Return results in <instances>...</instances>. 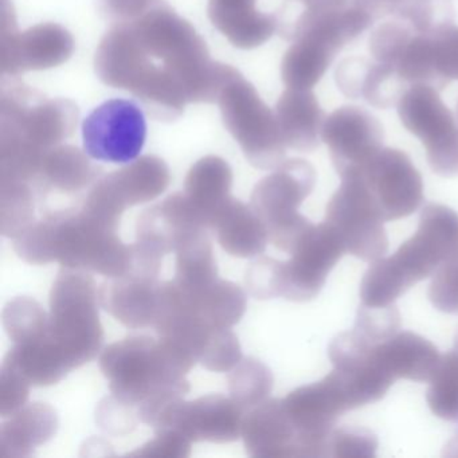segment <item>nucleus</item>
I'll return each mask as SVG.
<instances>
[{
  "mask_svg": "<svg viewBox=\"0 0 458 458\" xmlns=\"http://www.w3.org/2000/svg\"><path fill=\"white\" fill-rule=\"evenodd\" d=\"M216 104L225 127L253 167L275 170L284 162L288 147L284 143L276 114L242 74L222 90Z\"/></svg>",
  "mask_w": 458,
  "mask_h": 458,
  "instance_id": "obj_8",
  "label": "nucleus"
},
{
  "mask_svg": "<svg viewBox=\"0 0 458 458\" xmlns=\"http://www.w3.org/2000/svg\"><path fill=\"white\" fill-rule=\"evenodd\" d=\"M457 254L458 214L444 205L425 206L415 234L393 256L377 259L367 270L360 284L361 304L393 305Z\"/></svg>",
  "mask_w": 458,
  "mask_h": 458,
  "instance_id": "obj_3",
  "label": "nucleus"
},
{
  "mask_svg": "<svg viewBox=\"0 0 458 458\" xmlns=\"http://www.w3.org/2000/svg\"><path fill=\"white\" fill-rule=\"evenodd\" d=\"M157 0H101L104 17L114 23H130L144 14Z\"/></svg>",
  "mask_w": 458,
  "mask_h": 458,
  "instance_id": "obj_43",
  "label": "nucleus"
},
{
  "mask_svg": "<svg viewBox=\"0 0 458 458\" xmlns=\"http://www.w3.org/2000/svg\"><path fill=\"white\" fill-rule=\"evenodd\" d=\"M80 109L68 98H47L18 80L2 82L0 136L47 152L71 138Z\"/></svg>",
  "mask_w": 458,
  "mask_h": 458,
  "instance_id": "obj_7",
  "label": "nucleus"
},
{
  "mask_svg": "<svg viewBox=\"0 0 458 458\" xmlns=\"http://www.w3.org/2000/svg\"><path fill=\"white\" fill-rule=\"evenodd\" d=\"M426 36L437 73L447 84L458 80V26L446 23L428 31Z\"/></svg>",
  "mask_w": 458,
  "mask_h": 458,
  "instance_id": "obj_35",
  "label": "nucleus"
},
{
  "mask_svg": "<svg viewBox=\"0 0 458 458\" xmlns=\"http://www.w3.org/2000/svg\"><path fill=\"white\" fill-rule=\"evenodd\" d=\"M385 131L377 117L361 106H344L324 123L321 141L327 144L340 178L359 173L383 148Z\"/></svg>",
  "mask_w": 458,
  "mask_h": 458,
  "instance_id": "obj_15",
  "label": "nucleus"
},
{
  "mask_svg": "<svg viewBox=\"0 0 458 458\" xmlns=\"http://www.w3.org/2000/svg\"><path fill=\"white\" fill-rule=\"evenodd\" d=\"M299 2L304 7L310 9H331V7H344L348 4V0H294Z\"/></svg>",
  "mask_w": 458,
  "mask_h": 458,
  "instance_id": "obj_45",
  "label": "nucleus"
},
{
  "mask_svg": "<svg viewBox=\"0 0 458 458\" xmlns=\"http://www.w3.org/2000/svg\"><path fill=\"white\" fill-rule=\"evenodd\" d=\"M315 167L304 159L284 160L265 176L251 192L250 206L264 222L269 242L278 250L291 253L312 222L299 208L315 189Z\"/></svg>",
  "mask_w": 458,
  "mask_h": 458,
  "instance_id": "obj_6",
  "label": "nucleus"
},
{
  "mask_svg": "<svg viewBox=\"0 0 458 458\" xmlns=\"http://www.w3.org/2000/svg\"><path fill=\"white\" fill-rule=\"evenodd\" d=\"M345 253L336 233L327 222L312 225L292 249L288 261L261 257L246 272L249 293L257 300L283 297L310 301L326 285L329 272Z\"/></svg>",
  "mask_w": 458,
  "mask_h": 458,
  "instance_id": "obj_5",
  "label": "nucleus"
},
{
  "mask_svg": "<svg viewBox=\"0 0 458 458\" xmlns=\"http://www.w3.org/2000/svg\"><path fill=\"white\" fill-rule=\"evenodd\" d=\"M324 222L336 233L345 253L361 261L374 262L387 253L385 221L377 213L360 174L342 178V184L327 205Z\"/></svg>",
  "mask_w": 458,
  "mask_h": 458,
  "instance_id": "obj_9",
  "label": "nucleus"
},
{
  "mask_svg": "<svg viewBox=\"0 0 458 458\" xmlns=\"http://www.w3.org/2000/svg\"><path fill=\"white\" fill-rule=\"evenodd\" d=\"M210 230L216 233L221 248L238 259L261 256L269 243L267 227L251 206L233 197L216 211Z\"/></svg>",
  "mask_w": 458,
  "mask_h": 458,
  "instance_id": "obj_22",
  "label": "nucleus"
},
{
  "mask_svg": "<svg viewBox=\"0 0 458 458\" xmlns=\"http://www.w3.org/2000/svg\"><path fill=\"white\" fill-rule=\"evenodd\" d=\"M377 449V437L367 428H337L329 439V455L332 457H374Z\"/></svg>",
  "mask_w": 458,
  "mask_h": 458,
  "instance_id": "obj_38",
  "label": "nucleus"
},
{
  "mask_svg": "<svg viewBox=\"0 0 458 458\" xmlns=\"http://www.w3.org/2000/svg\"><path fill=\"white\" fill-rule=\"evenodd\" d=\"M117 230L84 208L55 211L15 238L14 250L28 264L58 262L66 269L122 277L130 270L132 248L120 240Z\"/></svg>",
  "mask_w": 458,
  "mask_h": 458,
  "instance_id": "obj_1",
  "label": "nucleus"
},
{
  "mask_svg": "<svg viewBox=\"0 0 458 458\" xmlns=\"http://www.w3.org/2000/svg\"><path fill=\"white\" fill-rule=\"evenodd\" d=\"M409 88L395 68L374 60L367 71L361 98L374 108L388 109L398 106Z\"/></svg>",
  "mask_w": 458,
  "mask_h": 458,
  "instance_id": "obj_33",
  "label": "nucleus"
},
{
  "mask_svg": "<svg viewBox=\"0 0 458 458\" xmlns=\"http://www.w3.org/2000/svg\"><path fill=\"white\" fill-rule=\"evenodd\" d=\"M417 31L402 20L388 21L377 26L369 39V50L377 63L396 68L407 45Z\"/></svg>",
  "mask_w": 458,
  "mask_h": 458,
  "instance_id": "obj_34",
  "label": "nucleus"
},
{
  "mask_svg": "<svg viewBox=\"0 0 458 458\" xmlns=\"http://www.w3.org/2000/svg\"><path fill=\"white\" fill-rule=\"evenodd\" d=\"M358 174L385 222L406 218L422 205V176L401 149H380Z\"/></svg>",
  "mask_w": 458,
  "mask_h": 458,
  "instance_id": "obj_14",
  "label": "nucleus"
},
{
  "mask_svg": "<svg viewBox=\"0 0 458 458\" xmlns=\"http://www.w3.org/2000/svg\"><path fill=\"white\" fill-rule=\"evenodd\" d=\"M132 406L112 395L104 399L96 410V422L111 434H124L135 428Z\"/></svg>",
  "mask_w": 458,
  "mask_h": 458,
  "instance_id": "obj_41",
  "label": "nucleus"
},
{
  "mask_svg": "<svg viewBox=\"0 0 458 458\" xmlns=\"http://www.w3.org/2000/svg\"><path fill=\"white\" fill-rule=\"evenodd\" d=\"M428 299L441 312L458 313V254L444 262L434 273L428 286Z\"/></svg>",
  "mask_w": 458,
  "mask_h": 458,
  "instance_id": "obj_37",
  "label": "nucleus"
},
{
  "mask_svg": "<svg viewBox=\"0 0 458 458\" xmlns=\"http://www.w3.org/2000/svg\"><path fill=\"white\" fill-rule=\"evenodd\" d=\"M275 114L288 148L312 152L320 146L321 131L327 117L315 93L288 88L276 104Z\"/></svg>",
  "mask_w": 458,
  "mask_h": 458,
  "instance_id": "obj_21",
  "label": "nucleus"
},
{
  "mask_svg": "<svg viewBox=\"0 0 458 458\" xmlns=\"http://www.w3.org/2000/svg\"><path fill=\"white\" fill-rule=\"evenodd\" d=\"M89 155L73 146H58L45 157L37 189L39 192L73 194L98 181L103 170L93 165Z\"/></svg>",
  "mask_w": 458,
  "mask_h": 458,
  "instance_id": "obj_26",
  "label": "nucleus"
},
{
  "mask_svg": "<svg viewBox=\"0 0 458 458\" xmlns=\"http://www.w3.org/2000/svg\"><path fill=\"white\" fill-rule=\"evenodd\" d=\"M195 363L173 343L143 335L112 343L100 356L112 395L132 407L184 398L190 391L186 375Z\"/></svg>",
  "mask_w": 458,
  "mask_h": 458,
  "instance_id": "obj_2",
  "label": "nucleus"
},
{
  "mask_svg": "<svg viewBox=\"0 0 458 458\" xmlns=\"http://www.w3.org/2000/svg\"><path fill=\"white\" fill-rule=\"evenodd\" d=\"M170 181L165 160L147 155L98 179L82 208L100 221L119 227L128 208L157 199L167 190Z\"/></svg>",
  "mask_w": 458,
  "mask_h": 458,
  "instance_id": "obj_11",
  "label": "nucleus"
},
{
  "mask_svg": "<svg viewBox=\"0 0 458 458\" xmlns=\"http://www.w3.org/2000/svg\"><path fill=\"white\" fill-rule=\"evenodd\" d=\"M377 358L394 380L426 382L433 377L441 355L433 343L412 332H398L379 343Z\"/></svg>",
  "mask_w": 458,
  "mask_h": 458,
  "instance_id": "obj_23",
  "label": "nucleus"
},
{
  "mask_svg": "<svg viewBox=\"0 0 458 458\" xmlns=\"http://www.w3.org/2000/svg\"><path fill=\"white\" fill-rule=\"evenodd\" d=\"M73 36L57 23H41L18 31L9 0L2 7L0 68L4 76L18 77L31 71H47L65 64L73 55Z\"/></svg>",
  "mask_w": 458,
  "mask_h": 458,
  "instance_id": "obj_12",
  "label": "nucleus"
},
{
  "mask_svg": "<svg viewBox=\"0 0 458 458\" xmlns=\"http://www.w3.org/2000/svg\"><path fill=\"white\" fill-rule=\"evenodd\" d=\"M232 167L222 157H202L190 168L183 192L195 210L202 216L208 230L216 211L232 198Z\"/></svg>",
  "mask_w": 458,
  "mask_h": 458,
  "instance_id": "obj_25",
  "label": "nucleus"
},
{
  "mask_svg": "<svg viewBox=\"0 0 458 458\" xmlns=\"http://www.w3.org/2000/svg\"><path fill=\"white\" fill-rule=\"evenodd\" d=\"M49 313L38 301L20 296L7 302L4 310V327L14 344H26L41 339L47 332Z\"/></svg>",
  "mask_w": 458,
  "mask_h": 458,
  "instance_id": "obj_32",
  "label": "nucleus"
},
{
  "mask_svg": "<svg viewBox=\"0 0 458 458\" xmlns=\"http://www.w3.org/2000/svg\"><path fill=\"white\" fill-rule=\"evenodd\" d=\"M371 61L363 57L344 58L335 71V81L345 98L359 100L361 98L364 80Z\"/></svg>",
  "mask_w": 458,
  "mask_h": 458,
  "instance_id": "obj_42",
  "label": "nucleus"
},
{
  "mask_svg": "<svg viewBox=\"0 0 458 458\" xmlns=\"http://www.w3.org/2000/svg\"><path fill=\"white\" fill-rule=\"evenodd\" d=\"M146 140V114L133 101H106L82 123L84 151L98 162H133L143 151Z\"/></svg>",
  "mask_w": 458,
  "mask_h": 458,
  "instance_id": "obj_13",
  "label": "nucleus"
},
{
  "mask_svg": "<svg viewBox=\"0 0 458 458\" xmlns=\"http://www.w3.org/2000/svg\"><path fill=\"white\" fill-rule=\"evenodd\" d=\"M202 230H208L202 216L184 192H176L139 216L135 242L163 259Z\"/></svg>",
  "mask_w": 458,
  "mask_h": 458,
  "instance_id": "obj_17",
  "label": "nucleus"
},
{
  "mask_svg": "<svg viewBox=\"0 0 458 458\" xmlns=\"http://www.w3.org/2000/svg\"><path fill=\"white\" fill-rule=\"evenodd\" d=\"M428 390V407L434 415L445 420H458V328L454 347L441 356Z\"/></svg>",
  "mask_w": 458,
  "mask_h": 458,
  "instance_id": "obj_30",
  "label": "nucleus"
},
{
  "mask_svg": "<svg viewBox=\"0 0 458 458\" xmlns=\"http://www.w3.org/2000/svg\"><path fill=\"white\" fill-rule=\"evenodd\" d=\"M34 222L33 186L0 182V232L4 237L15 240Z\"/></svg>",
  "mask_w": 458,
  "mask_h": 458,
  "instance_id": "obj_31",
  "label": "nucleus"
},
{
  "mask_svg": "<svg viewBox=\"0 0 458 458\" xmlns=\"http://www.w3.org/2000/svg\"><path fill=\"white\" fill-rule=\"evenodd\" d=\"M246 453L253 457H302L299 430L284 399H269L249 410L241 431Z\"/></svg>",
  "mask_w": 458,
  "mask_h": 458,
  "instance_id": "obj_18",
  "label": "nucleus"
},
{
  "mask_svg": "<svg viewBox=\"0 0 458 458\" xmlns=\"http://www.w3.org/2000/svg\"><path fill=\"white\" fill-rule=\"evenodd\" d=\"M406 0H353V4L366 12L372 20L385 17H396Z\"/></svg>",
  "mask_w": 458,
  "mask_h": 458,
  "instance_id": "obj_44",
  "label": "nucleus"
},
{
  "mask_svg": "<svg viewBox=\"0 0 458 458\" xmlns=\"http://www.w3.org/2000/svg\"><path fill=\"white\" fill-rule=\"evenodd\" d=\"M162 283L154 276L127 273L98 289L100 305L127 328L154 327Z\"/></svg>",
  "mask_w": 458,
  "mask_h": 458,
  "instance_id": "obj_19",
  "label": "nucleus"
},
{
  "mask_svg": "<svg viewBox=\"0 0 458 458\" xmlns=\"http://www.w3.org/2000/svg\"><path fill=\"white\" fill-rule=\"evenodd\" d=\"M337 53L310 39H296L284 55L281 79L289 89L310 90L331 66Z\"/></svg>",
  "mask_w": 458,
  "mask_h": 458,
  "instance_id": "obj_27",
  "label": "nucleus"
},
{
  "mask_svg": "<svg viewBox=\"0 0 458 458\" xmlns=\"http://www.w3.org/2000/svg\"><path fill=\"white\" fill-rule=\"evenodd\" d=\"M445 455H450V457H454V455H457L458 457V431L455 433V436L453 437V439L449 442V445H447L446 450H445Z\"/></svg>",
  "mask_w": 458,
  "mask_h": 458,
  "instance_id": "obj_46",
  "label": "nucleus"
},
{
  "mask_svg": "<svg viewBox=\"0 0 458 458\" xmlns=\"http://www.w3.org/2000/svg\"><path fill=\"white\" fill-rule=\"evenodd\" d=\"M30 383L17 371L2 364L0 372V415L12 417L26 406L30 393Z\"/></svg>",
  "mask_w": 458,
  "mask_h": 458,
  "instance_id": "obj_40",
  "label": "nucleus"
},
{
  "mask_svg": "<svg viewBox=\"0 0 458 458\" xmlns=\"http://www.w3.org/2000/svg\"><path fill=\"white\" fill-rule=\"evenodd\" d=\"M243 417L245 411L232 398L210 394L195 401L175 402L155 431L173 428L191 442L229 444L240 438Z\"/></svg>",
  "mask_w": 458,
  "mask_h": 458,
  "instance_id": "obj_16",
  "label": "nucleus"
},
{
  "mask_svg": "<svg viewBox=\"0 0 458 458\" xmlns=\"http://www.w3.org/2000/svg\"><path fill=\"white\" fill-rule=\"evenodd\" d=\"M227 380L230 398L245 412L267 401L275 383L272 371L254 358L242 359L232 369Z\"/></svg>",
  "mask_w": 458,
  "mask_h": 458,
  "instance_id": "obj_29",
  "label": "nucleus"
},
{
  "mask_svg": "<svg viewBox=\"0 0 458 458\" xmlns=\"http://www.w3.org/2000/svg\"><path fill=\"white\" fill-rule=\"evenodd\" d=\"M257 0H208V14L214 28L238 49L262 47L277 33L278 14L256 9Z\"/></svg>",
  "mask_w": 458,
  "mask_h": 458,
  "instance_id": "obj_20",
  "label": "nucleus"
},
{
  "mask_svg": "<svg viewBox=\"0 0 458 458\" xmlns=\"http://www.w3.org/2000/svg\"><path fill=\"white\" fill-rule=\"evenodd\" d=\"M457 119H458V103H457Z\"/></svg>",
  "mask_w": 458,
  "mask_h": 458,
  "instance_id": "obj_47",
  "label": "nucleus"
},
{
  "mask_svg": "<svg viewBox=\"0 0 458 458\" xmlns=\"http://www.w3.org/2000/svg\"><path fill=\"white\" fill-rule=\"evenodd\" d=\"M242 360L240 342L230 328L218 329L211 336L199 361L203 367L216 372L232 371Z\"/></svg>",
  "mask_w": 458,
  "mask_h": 458,
  "instance_id": "obj_36",
  "label": "nucleus"
},
{
  "mask_svg": "<svg viewBox=\"0 0 458 458\" xmlns=\"http://www.w3.org/2000/svg\"><path fill=\"white\" fill-rule=\"evenodd\" d=\"M49 302L47 332L36 342L71 372L93 360L103 347L98 286L84 270L64 267Z\"/></svg>",
  "mask_w": 458,
  "mask_h": 458,
  "instance_id": "obj_4",
  "label": "nucleus"
},
{
  "mask_svg": "<svg viewBox=\"0 0 458 458\" xmlns=\"http://www.w3.org/2000/svg\"><path fill=\"white\" fill-rule=\"evenodd\" d=\"M218 278L208 230L195 233L176 250L174 281L183 288L195 289L210 285Z\"/></svg>",
  "mask_w": 458,
  "mask_h": 458,
  "instance_id": "obj_28",
  "label": "nucleus"
},
{
  "mask_svg": "<svg viewBox=\"0 0 458 458\" xmlns=\"http://www.w3.org/2000/svg\"><path fill=\"white\" fill-rule=\"evenodd\" d=\"M396 106L403 127L422 141L431 170L444 178L457 176L458 122L438 90L412 85Z\"/></svg>",
  "mask_w": 458,
  "mask_h": 458,
  "instance_id": "obj_10",
  "label": "nucleus"
},
{
  "mask_svg": "<svg viewBox=\"0 0 458 458\" xmlns=\"http://www.w3.org/2000/svg\"><path fill=\"white\" fill-rule=\"evenodd\" d=\"M190 454H191V441L173 428L157 431L154 439L147 442L135 452L128 453L131 457L186 458Z\"/></svg>",
  "mask_w": 458,
  "mask_h": 458,
  "instance_id": "obj_39",
  "label": "nucleus"
},
{
  "mask_svg": "<svg viewBox=\"0 0 458 458\" xmlns=\"http://www.w3.org/2000/svg\"><path fill=\"white\" fill-rule=\"evenodd\" d=\"M58 430L57 411L50 404H26L0 428V458H23L33 454Z\"/></svg>",
  "mask_w": 458,
  "mask_h": 458,
  "instance_id": "obj_24",
  "label": "nucleus"
}]
</instances>
